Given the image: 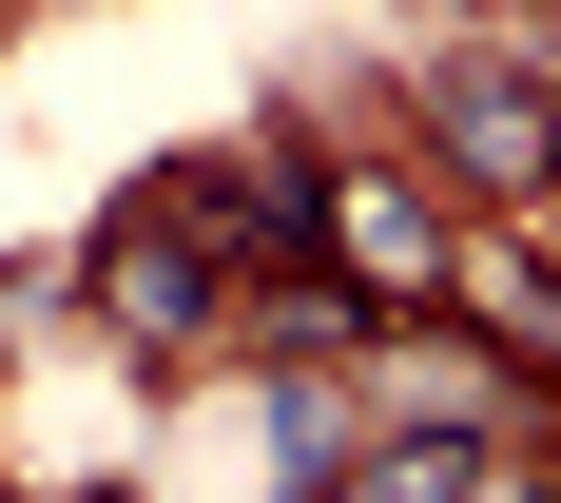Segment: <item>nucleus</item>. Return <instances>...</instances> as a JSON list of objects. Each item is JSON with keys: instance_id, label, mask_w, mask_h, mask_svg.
Segmentation results:
<instances>
[{"instance_id": "obj_2", "label": "nucleus", "mask_w": 561, "mask_h": 503, "mask_svg": "<svg viewBox=\"0 0 561 503\" xmlns=\"http://www.w3.org/2000/svg\"><path fill=\"white\" fill-rule=\"evenodd\" d=\"M98 310H116L136 348H194V330L232 310V272H214V252L156 214V194H116V232H98Z\"/></svg>"}, {"instance_id": "obj_1", "label": "nucleus", "mask_w": 561, "mask_h": 503, "mask_svg": "<svg viewBox=\"0 0 561 503\" xmlns=\"http://www.w3.org/2000/svg\"><path fill=\"white\" fill-rule=\"evenodd\" d=\"M407 156L446 194H484V214H542L561 194V78L542 58H426L407 78Z\"/></svg>"}, {"instance_id": "obj_3", "label": "nucleus", "mask_w": 561, "mask_h": 503, "mask_svg": "<svg viewBox=\"0 0 561 503\" xmlns=\"http://www.w3.org/2000/svg\"><path fill=\"white\" fill-rule=\"evenodd\" d=\"M310 214L348 232V290H368V310H426V290H446V232L407 214L388 174H348V194H310Z\"/></svg>"}]
</instances>
